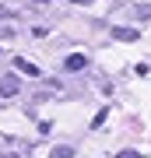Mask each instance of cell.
I'll list each match as a JSON object with an SVG mask.
<instances>
[{
    "instance_id": "obj_4",
    "label": "cell",
    "mask_w": 151,
    "mask_h": 158,
    "mask_svg": "<svg viewBox=\"0 0 151 158\" xmlns=\"http://www.w3.org/2000/svg\"><path fill=\"white\" fill-rule=\"evenodd\" d=\"M14 88H18V81H14V77H7V81H4V85H0V95H11V91H14Z\"/></svg>"
},
{
    "instance_id": "obj_2",
    "label": "cell",
    "mask_w": 151,
    "mask_h": 158,
    "mask_svg": "<svg viewBox=\"0 0 151 158\" xmlns=\"http://www.w3.org/2000/svg\"><path fill=\"white\" fill-rule=\"evenodd\" d=\"M18 70L28 74V77H39V67H35V63H28V60H18Z\"/></svg>"
},
{
    "instance_id": "obj_5",
    "label": "cell",
    "mask_w": 151,
    "mask_h": 158,
    "mask_svg": "<svg viewBox=\"0 0 151 158\" xmlns=\"http://www.w3.org/2000/svg\"><path fill=\"white\" fill-rule=\"evenodd\" d=\"M74 151H70V148H56V151H53V158H70Z\"/></svg>"
},
{
    "instance_id": "obj_1",
    "label": "cell",
    "mask_w": 151,
    "mask_h": 158,
    "mask_svg": "<svg viewBox=\"0 0 151 158\" xmlns=\"http://www.w3.org/2000/svg\"><path fill=\"white\" fill-rule=\"evenodd\" d=\"M112 39H120V42H137V32H134V28H112Z\"/></svg>"
},
{
    "instance_id": "obj_7",
    "label": "cell",
    "mask_w": 151,
    "mask_h": 158,
    "mask_svg": "<svg viewBox=\"0 0 151 158\" xmlns=\"http://www.w3.org/2000/svg\"><path fill=\"white\" fill-rule=\"evenodd\" d=\"M74 4H95V0H74Z\"/></svg>"
},
{
    "instance_id": "obj_6",
    "label": "cell",
    "mask_w": 151,
    "mask_h": 158,
    "mask_svg": "<svg viewBox=\"0 0 151 158\" xmlns=\"http://www.w3.org/2000/svg\"><path fill=\"white\" fill-rule=\"evenodd\" d=\"M120 158H141L137 151H130V148H127V151H120Z\"/></svg>"
},
{
    "instance_id": "obj_3",
    "label": "cell",
    "mask_w": 151,
    "mask_h": 158,
    "mask_svg": "<svg viewBox=\"0 0 151 158\" xmlns=\"http://www.w3.org/2000/svg\"><path fill=\"white\" fill-rule=\"evenodd\" d=\"M84 63H88V60H84L81 53H78V56H67V70H81Z\"/></svg>"
}]
</instances>
